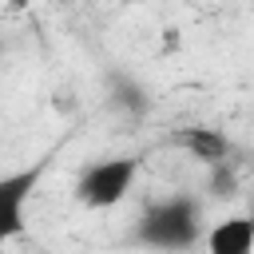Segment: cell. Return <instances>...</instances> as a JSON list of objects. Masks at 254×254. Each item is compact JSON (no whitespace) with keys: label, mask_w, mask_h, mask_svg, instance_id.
I'll use <instances>...</instances> for the list:
<instances>
[{"label":"cell","mask_w":254,"mask_h":254,"mask_svg":"<svg viewBox=\"0 0 254 254\" xmlns=\"http://www.w3.org/2000/svg\"><path fill=\"white\" fill-rule=\"evenodd\" d=\"M175 139H179L194 159H202L206 167H218V163H226V155H230V139H226L218 127H183Z\"/></svg>","instance_id":"5b68a950"},{"label":"cell","mask_w":254,"mask_h":254,"mask_svg":"<svg viewBox=\"0 0 254 254\" xmlns=\"http://www.w3.org/2000/svg\"><path fill=\"white\" fill-rule=\"evenodd\" d=\"M36 179H40V167H28L0 183V238L24 234V202L36 187Z\"/></svg>","instance_id":"3957f363"},{"label":"cell","mask_w":254,"mask_h":254,"mask_svg":"<svg viewBox=\"0 0 254 254\" xmlns=\"http://www.w3.org/2000/svg\"><path fill=\"white\" fill-rule=\"evenodd\" d=\"M234 190H238L234 167H230V163H218V167H210V194H218V198H230Z\"/></svg>","instance_id":"52a82bcc"},{"label":"cell","mask_w":254,"mask_h":254,"mask_svg":"<svg viewBox=\"0 0 254 254\" xmlns=\"http://www.w3.org/2000/svg\"><path fill=\"white\" fill-rule=\"evenodd\" d=\"M198 234H202V210L187 194L159 198L155 206L143 210V218L135 226V238L151 250H190L198 242Z\"/></svg>","instance_id":"6da1fadb"},{"label":"cell","mask_w":254,"mask_h":254,"mask_svg":"<svg viewBox=\"0 0 254 254\" xmlns=\"http://www.w3.org/2000/svg\"><path fill=\"white\" fill-rule=\"evenodd\" d=\"M107 95H111V107L123 111V115H131V119L151 107V95L139 87V79H131V75H123V71H111V75H107Z\"/></svg>","instance_id":"8992f818"},{"label":"cell","mask_w":254,"mask_h":254,"mask_svg":"<svg viewBox=\"0 0 254 254\" xmlns=\"http://www.w3.org/2000/svg\"><path fill=\"white\" fill-rule=\"evenodd\" d=\"M135 175H139V159H131V155L91 163L79 175V183H75V198L83 206H91V210H107V206H115V202L127 198Z\"/></svg>","instance_id":"7a4b0ae2"},{"label":"cell","mask_w":254,"mask_h":254,"mask_svg":"<svg viewBox=\"0 0 254 254\" xmlns=\"http://www.w3.org/2000/svg\"><path fill=\"white\" fill-rule=\"evenodd\" d=\"M206 250L210 254H250L254 250V214H230V218L214 222V230L206 234Z\"/></svg>","instance_id":"277c9868"}]
</instances>
